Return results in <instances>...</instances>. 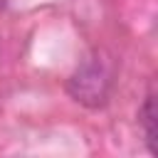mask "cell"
Returning a JSON list of instances; mask_svg holds the SVG:
<instances>
[{"instance_id":"obj_1","label":"cell","mask_w":158,"mask_h":158,"mask_svg":"<svg viewBox=\"0 0 158 158\" xmlns=\"http://www.w3.org/2000/svg\"><path fill=\"white\" fill-rule=\"evenodd\" d=\"M111 89V72L101 59H86L67 81V91L84 106H104Z\"/></svg>"},{"instance_id":"obj_2","label":"cell","mask_w":158,"mask_h":158,"mask_svg":"<svg viewBox=\"0 0 158 158\" xmlns=\"http://www.w3.org/2000/svg\"><path fill=\"white\" fill-rule=\"evenodd\" d=\"M138 123L143 128L148 151L151 153H158V146H156V136H158V128H156V96L153 94H148L143 99V106L138 109Z\"/></svg>"},{"instance_id":"obj_3","label":"cell","mask_w":158,"mask_h":158,"mask_svg":"<svg viewBox=\"0 0 158 158\" xmlns=\"http://www.w3.org/2000/svg\"><path fill=\"white\" fill-rule=\"evenodd\" d=\"M2 5H5V2H2V0H0V7H2Z\"/></svg>"}]
</instances>
